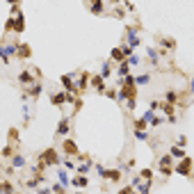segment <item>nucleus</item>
<instances>
[{
	"instance_id": "obj_1",
	"label": "nucleus",
	"mask_w": 194,
	"mask_h": 194,
	"mask_svg": "<svg viewBox=\"0 0 194 194\" xmlns=\"http://www.w3.org/2000/svg\"><path fill=\"white\" fill-rule=\"evenodd\" d=\"M128 41H130V50L139 46V39H137V30H135V27H128Z\"/></svg>"
},
{
	"instance_id": "obj_2",
	"label": "nucleus",
	"mask_w": 194,
	"mask_h": 194,
	"mask_svg": "<svg viewBox=\"0 0 194 194\" xmlns=\"http://www.w3.org/2000/svg\"><path fill=\"white\" fill-rule=\"evenodd\" d=\"M41 158H44L46 165H53V162H57V153H55V151H46Z\"/></svg>"
},
{
	"instance_id": "obj_3",
	"label": "nucleus",
	"mask_w": 194,
	"mask_h": 194,
	"mask_svg": "<svg viewBox=\"0 0 194 194\" xmlns=\"http://www.w3.org/2000/svg\"><path fill=\"white\" fill-rule=\"evenodd\" d=\"M50 101H53L55 105H62L64 101H66V96H64V94H53V96H50Z\"/></svg>"
},
{
	"instance_id": "obj_4",
	"label": "nucleus",
	"mask_w": 194,
	"mask_h": 194,
	"mask_svg": "<svg viewBox=\"0 0 194 194\" xmlns=\"http://www.w3.org/2000/svg\"><path fill=\"white\" fill-rule=\"evenodd\" d=\"M94 87L98 89V91H105V85H103V78L98 75V78H94Z\"/></svg>"
},
{
	"instance_id": "obj_5",
	"label": "nucleus",
	"mask_w": 194,
	"mask_h": 194,
	"mask_svg": "<svg viewBox=\"0 0 194 194\" xmlns=\"http://www.w3.org/2000/svg\"><path fill=\"white\" fill-rule=\"evenodd\" d=\"M14 30H16V32H21V30H23V16H21V14H18V18L14 21Z\"/></svg>"
},
{
	"instance_id": "obj_6",
	"label": "nucleus",
	"mask_w": 194,
	"mask_h": 194,
	"mask_svg": "<svg viewBox=\"0 0 194 194\" xmlns=\"http://www.w3.org/2000/svg\"><path fill=\"white\" fill-rule=\"evenodd\" d=\"M0 192H2V194H11L14 190H11V185H9V183H0Z\"/></svg>"
},
{
	"instance_id": "obj_7",
	"label": "nucleus",
	"mask_w": 194,
	"mask_h": 194,
	"mask_svg": "<svg viewBox=\"0 0 194 194\" xmlns=\"http://www.w3.org/2000/svg\"><path fill=\"white\" fill-rule=\"evenodd\" d=\"M73 185H78V187L87 185V178H85V176H78V178H73Z\"/></svg>"
},
{
	"instance_id": "obj_8",
	"label": "nucleus",
	"mask_w": 194,
	"mask_h": 194,
	"mask_svg": "<svg viewBox=\"0 0 194 194\" xmlns=\"http://www.w3.org/2000/svg\"><path fill=\"white\" fill-rule=\"evenodd\" d=\"M89 7H91L94 14H101V11H103V2H94V5H89Z\"/></svg>"
},
{
	"instance_id": "obj_9",
	"label": "nucleus",
	"mask_w": 194,
	"mask_h": 194,
	"mask_svg": "<svg viewBox=\"0 0 194 194\" xmlns=\"http://www.w3.org/2000/svg\"><path fill=\"white\" fill-rule=\"evenodd\" d=\"M178 171H180V174H190V160H185V162L178 167Z\"/></svg>"
},
{
	"instance_id": "obj_10",
	"label": "nucleus",
	"mask_w": 194,
	"mask_h": 194,
	"mask_svg": "<svg viewBox=\"0 0 194 194\" xmlns=\"http://www.w3.org/2000/svg\"><path fill=\"white\" fill-rule=\"evenodd\" d=\"M119 75H128V62H121V66H119Z\"/></svg>"
},
{
	"instance_id": "obj_11",
	"label": "nucleus",
	"mask_w": 194,
	"mask_h": 194,
	"mask_svg": "<svg viewBox=\"0 0 194 194\" xmlns=\"http://www.w3.org/2000/svg\"><path fill=\"white\" fill-rule=\"evenodd\" d=\"M23 165H25L23 155H14V167H23Z\"/></svg>"
},
{
	"instance_id": "obj_12",
	"label": "nucleus",
	"mask_w": 194,
	"mask_h": 194,
	"mask_svg": "<svg viewBox=\"0 0 194 194\" xmlns=\"http://www.w3.org/2000/svg\"><path fill=\"white\" fill-rule=\"evenodd\" d=\"M60 183H62V185H69V174H66V171H60Z\"/></svg>"
},
{
	"instance_id": "obj_13",
	"label": "nucleus",
	"mask_w": 194,
	"mask_h": 194,
	"mask_svg": "<svg viewBox=\"0 0 194 194\" xmlns=\"http://www.w3.org/2000/svg\"><path fill=\"white\" fill-rule=\"evenodd\" d=\"M64 149H66V153H75V144H73V142H66Z\"/></svg>"
},
{
	"instance_id": "obj_14",
	"label": "nucleus",
	"mask_w": 194,
	"mask_h": 194,
	"mask_svg": "<svg viewBox=\"0 0 194 194\" xmlns=\"http://www.w3.org/2000/svg\"><path fill=\"white\" fill-rule=\"evenodd\" d=\"M135 135H137V139H142V142H146V139H149V135H146L144 130H135Z\"/></svg>"
},
{
	"instance_id": "obj_15",
	"label": "nucleus",
	"mask_w": 194,
	"mask_h": 194,
	"mask_svg": "<svg viewBox=\"0 0 194 194\" xmlns=\"http://www.w3.org/2000/svg\"><path fill=\"white\" fill-rule=\"evenodd\" d=\"M66 130H69V119H64V121H62V126H60V135H64Z\"/></svg>"
},
{
	"instance_id": "obj_16",
	"label": "nucleus",
	"mask_w": 194,
	"mask_h": 194,
	"mask_svg": "<svg viewBox=\"0 0 194 194\" xmlns=\"http://www.w3.org/2000/svg\"><path fill=\"white\" fill-rule=\"evenodd\" d=\"M146 53H149V57H151V60H153V62H155V60H158V53H155V50H153V48H146Z\"/></svg>"
},
{
	"instance_id": "obj_17",
	"label": "nucleus",
	"mask_w": 194,
	"mask_h": 194,
	"mask_svg": "<svg viewBox=\"0 0 194 194\" xmlns=\"http://www.w3.org/2000/svg\"><path fill=\"white\" fill-rule=\"evenodd\" d=\"M171 155H176V158H185V153L180 149H171Z\"/></svg>"
},
{
	"instance_id": "obj_18",
	"label": "nucleus",
	"mask_w": 194,
	"mask_h": 194,
	"mask_svg": "<svg viewBox=\"0 0 194 194\" xmlns=\"http://www.w3.org/2000/svg\"><path fill=\"white\" fill-rule=\"evenodd\" d=\"M107 75H110V64H105L103 71H101V78H107Z\"/></svg>"
},
{
	"instance_id": "obj_19",
	"label": "nucleus",
	"mask_w": 194,
	"mask_h": 194,
	"mask_svg": "<svg viewBox=\"0 0 194 194\" xmlns=\"http://www.w3.org/2000/svg\"><path fill=\"white\" fill-rule=\"evenodd\" d=\"M112 57H114V60H121V62H124V53H121V50H114V53H112Z\"/></svg>"
},
{
	"instance_id": "obj_20",
	"label": "nucleus",
	"mask_w": 194,
	"mask_h": 194,
	"mask_svg": "<svg viewBox=\"0 0 194 194\" xmlns=\"http://www.w3.org/2000/svg\"><path fill=\"white\" fill-rule=\"evenodd\" d=\"M149 187H151V183H149V180H146V183L142 185V192H139V194H149Z\"/></svg>"
},
{
	"instance_id": "obj_21",
	"label": "nucleus",
	"mask_w": 194,
	"mask_h": 194,
	"mask_svg": "<svg viewBox=\"0 0 194 194\" xmlns=\"http://www.w3.org/2000/svg\"><path fill=\"white\" fill-rule=\"evenodd\" d=\"M167 101H169V103H176V94H174V91H169V94H167Z\"/></svg>"
},
{
	"instance_id": "obj_22",
	"label": "nucleus",
	"mask_w": 194,
	"mask_h": 194,
	"mask_svg": "<svg viewBox=\"0 0 194 194\" xmlns=\"http://www.w3.org/2000/svg\"><path fill=\"white\" fill-rule=\"evenodd\" d=\"M21 80H23V82H32V75H30V73H23V75H21Z\"/></svg>"
},
{
	"instance_id": "obj_23",
	"label": "nucleus",
	"mask_w": 194,
	"mask_h": 194,
	"mask_svg": "<svg viewBox=\"0 0 194 194\" xmlns=\"http://www.w3.org/2000/svg\"><path fill=\"white\" fill-rule=\"evenodd\" d=\"M135 82H139V85H144V82H149V75H139V78L135 80Z\"/></svg>"
},
{
	"instance_id": "obj_24",
	"label": "nucleus",
	"mask_w": 194,
	"mask_h": 194,
	"mask_svg": "<svg viewBox=\"0 0 194 194\" xmlns=\"http://www.w3.org/2000/svg\"><path fill=\"white\" fill-rule=\"evenodd\" d=\"M119 194H132V185H128V187H124V190H121V192Z\"/></svg>"
},
{
	"instance_id": "obj_25",
	"label": "nucleus",
	"mask_w": 194,
	"mask_h": 194,
	"mask_svg": "<svg viewBox=\"0 0 194 194\" xmlns=\"http://www.w3.org/2000/svg\"><path fill=\"white\" fill-rule=\"evenodd\" d=\"M39 94H41V87H39V85H37V87H32V96H39Z\"/></svg>"
}]
</instances>
